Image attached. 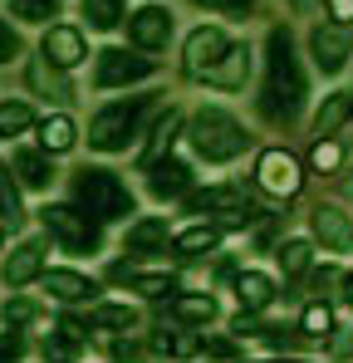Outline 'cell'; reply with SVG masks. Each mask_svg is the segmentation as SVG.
Segmentation results:
<instances>
[{"label": "cell", "instance_id": "cell-1", "mask_svg": "<svg viewBox=\"0 0 353 363\" xmlns=\"http://www.w3.org/2000/svg\"><path fill=\"white\" fill-rule=\"evenodd\" d=\"M309 99V84H304V69L294 55L290 30H270L265 40V89H260V113L270 123H290Z\"/></svg>", "mask_w": 353, "mask_h": 363}, {"label": "cell", "instance_id": "cell-2", "mask_svg": "<svg viewBox=\"0 0 353 363\" xmlns=\"http://www.w3.org/2000/svg\"><path fill=\"white\" fill-rule=\"evenodd\" d=\"M74 201H79V211L89 216V221H123V216H133V191H128V182L108 172V167H79L74 172Z\"/></svg>", "mask_w": 353, "mask_h": 363}, {"label": "cell", "instance_id": "cell-3", "mask_svg": "<svg viewBox=\"0 0 353 363\" xmlns=\"http://www.w3.org/2000/svg\"><path fill=\"white\" fill-rule=\"evenodd\" d=\"M157 99H162V94H138V99H118V104H108L99 118L89 123V147H94V152H123V147L138 138L142 118L157 108Z\"/></svg>", "mask_w": 353, "mask_h": 363}, {"label": "cell", "instance_id": "cell-4", "mask_svg": "<svg viewBox=\"0 0 353 363\" xmlns=\"http://www.w3.org/2000/svg\"><path fill=\"white\" fill-rule=\"evenodd\" d=\"M186 143H191V147H196V157H206V162H235V157L250 147L245 128H240L226 108H201V113L191 118Z\"/></svg>", "mask_w": 353, "mask_h": 363}, {"label": "cell", "instance_id": "cell-5", "mask_svg": "<svg viewBox=\"0 0 353 363\" xmlns=\"http://www.w3.org/2000/svg\"><path fill=\"white\" fill-rule=\"evenodd\" d=\"M40 221H45V231H50L69 255H94V250L103 245V226L89 221L79 206H59V201H50V206L40 211Z\"/></svg>", "mask_w": 353, "mask_h": 363}, {"label": "cell", "instance_id": "cell-6", "mask_svg": "<svg viewBox=\"0 0 353 363\" xmlns=\"http://www.w3.org/2000/svg\"><path fill=\"white\" fill-rule=\"evenodd\" d=\"M255 182H260V191H270V196H299L304 172H299V162H294L285 147H265V152L255 157Z\"/></svg>", "mask_w": 353, "mask_h": 363}, {"label": "cell", "instance_id": "cell-7", "mask_svg": "<svg viewBox=\"0 0 353 363\" xmlns=\"http://www.w3.org/2000/svg\"><path fill=\"white\" fill-rule=\"evenodd\" d=\"M226 50H231L226 30H216V25H201V30H191V35H186V50H181V60H186V74L206 79L216 64L226 60Z\"/></svg>", "mask_w": 353, "mask_h": 363}, {"label": "cell", "instance_id": "cell-8", "mask_svg": "<svg viewBox=\"0 0 353 363\" xmlns=\"http://www.w3.org/2000/svg\"><path fill=\"white\" fill-rule=\"evenodd\" d=\"M147 74H157V64L142 60V55H128V50H103V55H99V69H94L99 89L138 84V79H147Z\"/></svg>", "mask_w": 353, "mask_h": 363}, {"label": "cell", "instance_id": "cell-9", "mask_svg": "<svg viewBox=\"0 0 353 363\" xmlns=\"http://www.w3.org/2000/svg\"><path fill=\"white\" fill-rule=\"evenodd\" d=\"M309 50H314V64H319L324 74H339L353 55V35L344 25H314V30H309Z\"/></svg>", "mask_w": 353, "mask_h": 363}, {"label": "cell", "instance_id": "cell-10", "mask_svg": "<svg viewBox=\"0 0 353 363\" xmlns=\"http://www.w3.org/2000/svg\"><path fill=\"white\" fill-rule=\"evenodd\" d=\"M128 40H133L138 50H162V45L172 40V15H167L162 5L133 10V15H128Z\"/></svg>", "mask_w": 353, "mask_h": 363}, {"label": "cell", "instance_id": "cell-11", "mask_svg": "<svg viewBox=\"0 0 353 363\" xmlns=\"http://www.w3.org/2000/svg\"><path fill=\"white\" fill-rule=\"evenodd\" d=\"M186 186H191V167L181 162V157H162V162H152L147 167V191L157 196V201H176V196H186Z\"/></svg>", "mask_w": 353, "mask_h": 363}, {"label": "cell", "instance_id": "cell-12", "mask_svg": "<svg viewBox=\"0 0 353 363\" xmlns=\"http://www.w3.org/2000/svg\"><path fill=\"white\" fill-rule=\"evenodd\" d=\"M35 275H45V245H40V241H20L10 255H5L0 280H5L10 290H20V285H30Z\"/></svg>", "mask_w": 353, "mask_h": 363}, {"label": "cell", "instance_id": "cell-13", "mask_svg": "<svg viewBox=\"0 0 353 363\" xmlns=\"http://www.w3.org/2000/svg\"><path fill=\"white\" fill-rule=\"evenodd\" d=\"M40 55H45L50 69H74V64H84V30L55 25V30L45 35V45H40Z\"/></svg>", "mask_w": 353, "mask_h": 363}, {"label": "cell", "instance_id": "cell-14", "mask_svg": "<svg viewBox=\"0 0 353 363\" xmlns=\"http://www.w3.org/2000/svg\"><path fill=\"white\" fill-rule=\"evenodd\" d=\"M309 221H314V236L329 250H353V216L344 206H314Z\"/></svg>", "mask_w": 353, "mask_h": 363}, {"label": "cell", "instance_id": "cell-15", "mask_svg": "<svg viewBox=\"0 0 353 363\" xmlns=\"http://www.w3.org/2000/svg\"><path fill=\"white\" fill-rule=\"evenodd\" d=\"M45 290H50V300L59 304H84L99 295V285L84 275V270H45Z\"/></svg>", "mask_w": 353, "mask_h": 363}, {"label": "cell", "instance_id": "cell-16", "mask_svg": "<svg viewBox=\"0 0 353 363\" xmlns=\"http://www.w3.org/2000/svg\"><path fill=\"white\" fill-rule=\"evenodd\" d=\"M235 304H240V314L270 309V304H275V280L260 275V270H240V275H235Z\"/></svg>", "mask_w": 353, "mask_h": 363}, {"label": "cell", "instance_id": "cell-17", "mask_svg": "<svg viewBox=\"0 0 353 363\" xmlns=\"http://www.w3.org/2000/svg\"><path fill=\"white\" fill-rule=\"evenodd\" d=\"M167 221L162 216H142L138 226H128V241H123V250L128 255H167Z\"/></svg>", "mask_w": 353, "mask_h": 363}, {"label": "cell", "instance_id": "cell-18", "mask_svg": "<svg viewBox=\"0 0 353 363\" xmlns=\"http://www.w3.org/2000/svg\"><path fill=\"white\" fill-rule=\"evenodd\" d=\"M147 349H152L157 359H191V354H201V334H186V329H152Z\"/></svg>", "mask_w": 353, "mask_h": 363}, {"label": "cell", "instance_id": "cell-19", "mask_svg": "<svg viewBox=\"0 0 353 363\" xmlns=\"http://www.w3.org/2000/svg\"><path fill=\"white\" fill-rule=\"evenodd\" d=\"M15 177H20V186H25V191H50L55 167H50V157H45V152L20 147V152H15Z\"/></svg>", "mask_w": 353, "mask_h": 363}, {"label": "cell", "instance_id": "cell-20", "mask_svg": "<svg viewBox=\"0 0 353 363\" xmlns=\"http://www.w3.org/2000/svg\"><path fill=\"white\" fill-rule=\"evenodd\" d=\"M221 245V231L206 221V226H186V231H176L172 236V250L181 255V260H201V255H211Z\"/></svg>", "mask_w": 353, "mask_h": 363}, {"label": "cell", "instance_id": "cell-21", "mask_svg": "<svg viewBox=\"0 0 353 363\" xmlns=\"http://www.w3.org/2000/svg\"><path fill=\"white\" fill-rule=\"evenodd\" d=\"M245 74H250V50L245 45H231L226 60L206 74V84H216V89H245Z\"/></svg>", "mask_w": 353, "mask_h": 363}, {"label": "cell", "instance_id": "cell-22", "mask_svg": "<svg viewBox=\"0 0 353 363\" xmlns=\"http://www.w3.org/2000/svg\"><path fill=\"white\" fill-rule=\"evenodd\" d=\"M176 133H181V113H176V108H167V113L157 118V128H152V138H147V147H142V167H152V162H162V157L172 152Z\"/></svg>", "mask_w": 353, "mask_h": 363}, {"label": "cell", "instance_id": "cell-23", "mask_svg": "<svg viewBox=\"0 0 353 363\" xmlns=\"http://www.w3.org/2000/svg\"><path fill=\"white\" fill-rule=\"evenodd\" d=\"M235 206H250L240 186H206V191L186 196V211H196V216H201V211H221V216H226V211H235Z\"/></svg>", "mask_w": 353, "mask_h": 363}, {"label": "cell", "instance_id": "cell-24", "mask_svg": "<svg viewBox=\"0 0 353 363\" xmlns=\"http://www.w3.org/2000/svg\"><path fill=\"white\" fill-rule=\"evenodd\" d=\"M79 143V128L74 118H64V113H50V118L40 123V147H45V157H59V152H69Z\"/></svg>", "mask_w": 353, "mask_h": 363}, {"label": "cell", "instance_id": "cell-25", "mask_svg": "<svg viewBox=\"0 0 353 363\" xmlns=\"http://www.w3.org/2000/svg\"><path fill=\"white\" fill-rule=\"evenodd\" d=\"M167 309H172L176 324H201V329H206V324L216 319V300H211V295H176Z\"/></svg>", "mask_w": 353, "mask_h": 363}, {"label": "cell", "instance_id": "cell-26", "mask_svg": "<svg viewBox=\"0 0 353 363\" xmlns=\"http://www.w3.org/2000/svg\"><path fill=\"white\" fill-rule=\"evenodd\" d=\"M89 324L128 334V329H138V309H133V304H94V309H89Z\"/></svg>", "mask_w": 353, "mask_h": 363}, {"label": "cell", "instance_id": "cell-27", "mask_svg": "<svg viewBox=\"0 0 353 363\" xmlns=\"http://www.w3.org/2000/svg\"><path fill=\"white\" fill-rule=\"evenodd\" d=\"M349 113H353V94H329V99H324V108L314 113V133H319V138H329V133L349 118Z\"/></svg>", "mask_w": 353, "mask_h": 363}, {"label": "cell", "instance_id": "cell-28", "mask_svg": "<svg viewBox=\"0 0 353 363\" xmlns=\"http://www.w3.org/2000/svg\"><path fill=\"white\" fill-rule=\"evenodd\" d=\"M329 334H334V309L314 300L299 314V339H329Z\"/></svg>", "mask_w": 353, "mask_h": 363}, {"label": "cell", "instance_id": "cell-29", "mask_svg": "<svg viewBox=\"0 0 353 363\" xmlns=\"http://www.w3.org/2000/svg\"><path fill=\"white\" fill-rule=\"evenodd\" d=\"M84 20L94 30H118L128 15H123V0H84Z\"/></svg>", "mask_w": 353, "mask_h": 363}, {"label": "cell", "instance_id": "cell-30", "mask_svg": "<svg viewBox=\"0 0 353 363\" xmlns=\"http://www.w3.org/2000/svg\"><path fill=\"white\" fill-rule=\"evenodd\" d=\"M30 123H35V113H30L25 99H5L0 104V138H20Z\"/></svg>", "mask_w": 353, "mask_h": 363}, {"label": "cell", "instance_id": "cell-31", "mask_svg": "<svg viewBox=\"0 0 353 363\" xmlns=\"http://www.w3.org/2000/svg\"><path fill=\"white\" fill-rule=\"evenodd\" d=\"M138 295H147V300H167V295H176V280L172 275H138L133 270V280H128Z\"/></svg>", "mask_w": 353, "mask_h": 363}, {"label": "cell", "instance_id": "cell-32", "mask_svg": "<svg viewBox=\"0 0 353 363\" xmlns=\"http://www.w3.org/2000/svg\"><path fill=\"white\" fill-rule=\"evenodd\" d=\"M339 162H344V147H339L334 138H319V143L309 147V167H314V172H334Z\"/></svg>", "mask_w": 353, "mask_h": 363}, {"label": "cell", "instance_id": "cell-33", "mask_svg": "<svg viewBox=\"0 0 353 363\" xmlns=\"http://www.w3.org/2000/svg\"><path fill=\"white\" fill-rule=\"evenodd\" d=\"M280 270H285V275H304V270H309V241H285L280 245Z\"/></svg>", "mask_w": 353, "mask_h": 363}, {"label": "cell", "instance_id": "cell-34", "mask_svg": "<svg viewBox=\"0 0 353 363\" xmlns=\"http://www.w3.org/2000/svg\"><path fill=\"white\" fill-rule=\"evenodd\" d=\"M15 20H30V25L55 20V5L50 0H15Z\"/></svg>", "mask_w": 353, "mask_h": 363}, {"label": "cell", "instance_id": "cell-35", "mask_svg": "<svg viewBox=\"0 0 353 363\" xmlns=\"http://www.w3.org/2000/svg\"><path fill=\"white\" fill-rule=\"evenodd\" d=\"M30 89H55L59 99H69V84L50 74V64H30Z\"/></svg>", "mask_w": 353, "mask_h": 363}, {"label": "cell", "instance_id": "cell-36", "mask_svg": "<svg viewBox=\"0 0 353 363\" xmlns=\"http://www.w3.org/2000/svg\"><path fill=\"white\" fill-rule=\"evenodd\" d=\"M201 349H206V359H216V363L240 359V344H235V339H201Z\"/></svg>", "mask_w": 353, "mask_h": 363}, {"label": "cell", "instance_id": "cell-37", "mask_svg": "<svg viewBox=\"0 0 353 363\" xmlns=\"http://www.w3.org/2000/svg\"><path fill=\"white\" fill-rule=\"evenodd\" d=\"M35 314H40V309H35L30 300H5V324H10L15 334H20V324H30Z\"/></svg>", "mask_w": 353, "mask_h": 363}, {"label": "cell", "instance_id": "cell-38", "mask_svg": "<svg viewBox=\"0 0 353 363\" xmlns=\"http://www.w3.org/2000/svg\"><path fill=\"white\" fill-rule=\"evenodd\" d=\"M108 354H113V363H142V344L138 339H113Z\"/></svg>", "mask_w": 353, "mask_h": 363}, {"label": "cell", "instance_id": "cell-39", "mask_svg": "<svg viewBox=\"0 0 353 363\" xmlns=\"http://www.w3.org/2000/svg\"><path fill=\"white\" fill-rule=\"evenodd\" d=\"M20 354H25V339L15 329H5L0 334V363H20Z\"/></svg>", "mask_w": 353, "mask_h": 363}, {"label": "cell", "instance_id": "cell-40", "mask_svg": "<svg viewBox=\"0 0 353 363\" xmlns=\"http://www.w3.org/2000/svg\"><path fill=\"white\" fill-rule=\"evenodd\" d=\"M15 55H20V40H15V30L0 20V64H10Z\"/></svg>", "mask_w": 353, "mask_h": 363}, {"label": "cell", "instance_id": "cell-41", "mask_svg": "<svg viewBox=\"0 0 353 363\" xmlns=\"http://www.w3.org/2000/svg\"><path fill=\"white\" fill-rule=\"evenodd\" d=\"M329 15H334V25H344V30H349V20H353V0H329Z\"/></svg>", "mask_w": 353, "mask_h": 363}, {"label": "cell", "instance_id": "cell-42", "mask_svg": "<svg viewBox=\"0 0 353 363\" xmlns=\"http://www.w3.org/2000/svg\"><path fill=\"white\" fill-rule=\"evenodd\" d=\"M196 5H211V10H245V5H255V0H196Z\"/></svg>", "mask_w": 353, "mask_h": 363}, {"label": "cell", "instance_id": "cell-43", "mask_svg": "<svg viewBox=\"0 0 353 363\" xmlns=\"http://www.w3.org/2000/svg\"><path fill=\"white\" fill-rule=\"evenodd\" d=\"M344 300L353 304V270H349V275H344Z\"/></svg>", "mask_w": 353, "mask_h": 363}, {"label": "cell", "instance_id": "cell-44", "mask_svg": "<svg viewBox=\"0 0 353 363\" xmlns=\"http://www.w3.org/2000/svg\"><path fill=\"white\" fill-rule=\"evenodd\" d=\"M260 363H314V359H260Z\"/></svg>", "mask_w": 353, "mask_h": 363}, {"label": "cell", "instance_id": "cell-45", "mask_svg": "<svg viewBox=\"0 0 353 363\" xmlns=\"http://www.w3.org/2000/svg\"><path fill=\"white\" fill-rule=\"evenodd\" d=\"M50 5H55V0H50Z\"/></svg>", "mask_w": 353, "mask_h": 363}]
</instances>
